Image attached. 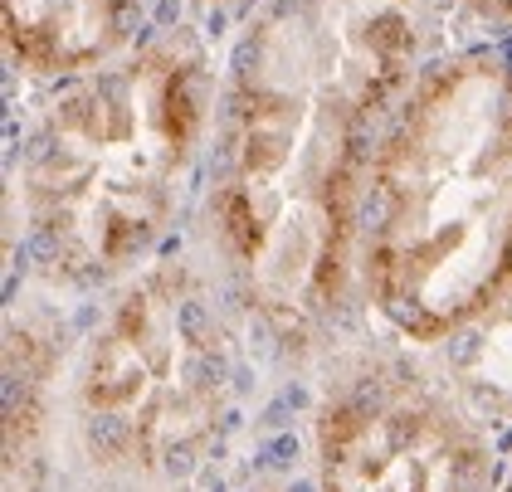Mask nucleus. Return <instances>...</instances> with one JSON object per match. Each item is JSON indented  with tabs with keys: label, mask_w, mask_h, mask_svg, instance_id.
Segmentation results:
<instances>
[{
	"label": "nucleus",
	"mask_w": 512,
	"mask_h": 492,
	"mask_svg": "<svg viewBox=\"0 0 512 492\" xmlns=\"http://www.w3.org/2000/svg\"><path fill=\"white\" fill-rule=\"evenodd\" d=\"M425 0H274L239 49L215 234L244 303L313 341L356 268L376 122L410 88Z\"/></svg>",
	"instance_id": "nucleus-1"
},
{
	"label": "nucleus",
	"mask_w": 512,
	"mask_h": 492,
	"mask_svg": "<svg viewBox=\"0 0 512 492\" xmlns=\"http://www.w3.org/2000/svg\"><path fill=\"white\" fill-rule=\"evenodd\" d=\"M356 273L405 341H439L512 293V59L434 64L391 113L356 229Z\"/></svg>",
	"instance_id": "nucleus-2"
},
{
	"label": "nucleus",
	"mask_w": 512,
	"mask_h": 492,
	"mask_svg": "<svg viewBox=\"0 0 512 492\" xmlns=\"http://www.w3.org/2000/svg\"><path fill=\"white\" fill-rule=\"evenodd\" d=\"M210 108L215 83L191 35L127 44L49 98L15 166L20 225L44 278L93 288L152 259Z\"/></svg>",
	"instance_id": "nucleus-3"
},
{
	"label": "nucleus",
	"mask_w": 512,
	"mask_h": 492,
	"mask_svg": "<svg viewBox=\"0 0 512 492\" xmlns=\"http://www.w3.org/2000/svg\"><path fill=\"white\" fill-rule=\"evenodd\" d=\"M230 405V351L200 273L161 259L132 273L74 371L83 454L127 483H171L205 463Z\"/></svg>",
	"instance_id": "nucleus-4"
},
{
	"label": "nucleus",
	"mask_w": 512,
	"mask_h": 492,
	"mask_svg": "<svg viewBox=\"0 0 512 492\" xmlns=\"http://www.w3.org/2000/svg\"><path fill=\"white\" fill-rule=\"evenodd\" d=\"M317 492H488V449L420 376L361 371L317 415Z\"/></svg>",
	"instance_id": "nucleus-5"
},
{
	"label": "nucleus",
	"mask_w": 512,
	"mask_h": 492,
	"mask_svg": "<svg viewBox=\"0 0 512 492\" xmlns=\"http://www.w3.org/2000/svg\"><path fill=\"white\" fill-rule=\"evenodd\" d=\"M147 0H0L5 49L35 78H74L132 44Z\"/></svg>",
	"instance_id": "nucleus-6"
},
{
	"label": "nucleus",
	"mask_w": 512,
	"mask_h": 492,
	"mask_svg": "<svg viewBox=\"0 0 512 492\" xmlns=\"http://www.w3.org/2000/svg\"><path fill=\"white\" fill-rule=\"evenodd\" d=\"M473 327H483V341L473 346V361H469L473 390L488 405L512 410V293L498 298Z\"/></svg>",
	"instance_id": "nucleus-7"
},
{
	"label": "nucleus",
	"mask_w": 512,
	"mask_h": 492,
	"mask_svg": "<svg viewBox=\"0 0 512 492\" xmlns=\"http://www.w3.org/2000/svg\"><path fill=\"white\" fill-rule=\"evenodd\" d=\"M473 5H478L488 20H498V25H508L512 30V0H473Z\"/></svg>",
	"instance_id": "nucleus-8"
},
{
	"label": "nucleus",
	"mask_w": 512,
	"mask_h": 492,
	"mask_svg": "<svg viewBox=\"0 0 512 492\" xmlns=\"http://www.w3.org/2000/svg\"><path fill=\"white\" fill-rule=\"evenodd\" d=\"M205 5H235V0H205Z\"/></svg>",
	"instance_id": "nucleus-9"
},
{
	"label": "nucleus",
	"mask_w": 512,
	"mask_h": 492,
	"mask_svg": "<svg viewBox=\"0 0 512 492\" xmlns=\"http://www.w3.org/2000/svg\"><path fill=\"white\" fill-rule=\"evenodd\" d=\"M503 492H512V478H508V488H503Z\"/></svg>",
	"instance_id": "nucleus-10"
}]
</instances>
